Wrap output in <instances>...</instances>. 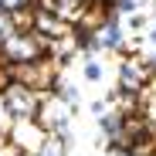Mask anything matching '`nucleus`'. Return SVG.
<instances>
[{
	"instance_id": "1",
	"label": "nucleus",
	"mask_w": 156,
	"mask_h": 156,
	"mask_svg": "<svg viewBox=\"0 0 156 156\" xmlns=\"http://www.w3.org/2000/svg\"><path fill=\"white\" fill-rule=\"evenodd\" d=\"M58 68H61L58 58L41 55V58H31V61H24V65H10V75H14V82L27 85V88H34L41 95V92H55L61 85L58 82Z\"/></svg>"
},
{
	"instance_id": "2",
	"label": "nucleus",
	"mask_w": 156,
	"mask_h": 156,
	"mask_svg": "<svg viewBox=\"0 0 156 156\" xmlns=\"http://www.w3.org/2000/svg\"><path fill=\"white\" fill-rule=\"evenodd\" d=\"M48 55V41L34 31V27H24V31H10L0 44V61L4 65H24L31 58Z\"/></svg>"
},
{
	"instance_id": "3",
	"label": "nucleus",
	"mask_w": 156,
	"mask_h": 156,
	"mask_svg": "<svg viewBox=\"0 0 156 156\" xmlns=\"http://www.w3.org/2000/svg\"><path fill=\"white\" fill-rule=\"evenodd\" d=\"M0 105H4V112L17 122V119H34V112H37V105H41V95L34 92V88H27V85H20V82H10L0 88Z\"/></svg>"
},
{
	"instance_id": "4",
	"label": "nucleus",
	"mask_w": 156,
	"mask_h": 156,
	"mask_svg": "<svg viewBox=\"0 0 156 156\" xmlns=\"http://www.w3.org/2000/svg\"><path fill=\"white\" fill-rule=\"evenodd\" d=\"M34 122L44 129V133H65L68 122H71V102H65V98L41 102L37 112H34Z\"/></svg>"
},
{
	"instance_id": "5",
	"label": "nucleus",
	"mask_w": 156,
	"mask_h": 156,
	"mask_svg": "<svg viewBox=\"0 0 156 156\" xmlns=\"http://www.w3.org/2000/svg\"><path fill=\"white\" fill-rule=\"evenodd\" d=\"M153 75H156V68H153L149 58H126L122 68H119V88L143 92L146 85H153Z\"/></svg>"
},
{
	"instance_id": "6",
	"label": "nucleus",
	"mask_w": 156,
	"mask_h": 156,
	"mask_svg": "<svg viewBox=\"0 0 156 156\" xmlns=\"http://www.w3.org/2000/svg\"><path fill=\"white\" fill-rule=\"evenodd\" d=\"M31 27L44 37V41H51V37H61V34H68L71 31V24L68 20H61L55 10H44V7H34V24Z\"/></svg>"
},
{
	"instance_id": "7",
	"label": "nucleus",
	"mask_w": 156,
	"mask_h": 156,
	"mask_svg": "<svg viewBox=\"0 0 156 156\" xmlns=\"http://www.w3.org/2000/svg\"><path fill=\"white\" fill-rule=\"evenodd\" d=\"M44 136H48V133H44L34 119H17V122H14V133H10V139H14L24 153H34V149L41 146Z\"/></svg>"
},
{
	"instance_id": "8",
	"label": "nucleus",
	"mask_w": 156,
	"mask_h": 156,
	"mask_svg": "<svg viewBox=\"0 0 156 156\" xmlns=\"http://www.w3.org/2000/svg\"><path fill=\"white\" fill-rule=\"evenodd\" d=\"M34 156H65V136L61 133H48L41 139V146L34 149Z\"/></svg>"
},
{
	"instance_id": "9",
	"label": "nucleus",
	"mask_w": 156,
	"mask_h": 156,
	"mask_svg": "<svg viewBox=\"0 0 156 156\" xmlns=\"http://www.w3.org/2000/svg\"><path fill=\"white\" fill-rule=\"evenodd\" d=\"M10 31H17V27H14V20H10V10L0 7V44H4V37H7Z\"/></svg>"
},
{
	"instance_id": "10",
	"label": "nucleus",
	"mask_w": 156,
	"mask_h": 156,
	"mask_svg": "<svg viewBox=\"0 0 156 156\" xmlns=\"http://www.w3.org/2000/svg\"><path fill=\"white\" fill-rule=\"evenodd\" d=\"M85 78H88V82H98V78H102V65L98 61H88L85 65Z\"/></svg>"
},
{
	"instance_id": "11",
	"label": "nucleus",
	"mask_w": 156,
	"mask_h": 156,
	"mask_svg": "<svg viewBox=\"0 0 156 156\" xmlns=\"http://www.w3.org/2000/svg\"><path fill=\"white\" fill-rule=\"evenodd\" d=\"M24 4H34V0H0L4 10H14V7H24Z\"/></svg>"
},
{
	"instance_id": "12",
	"label": "nucleus",
	"mask_w": 156,
	"mask_h": 156,
	"mask_svg": "<svg viewBox=\"0 0 156 156\" xmlns=\"http://www.w3.org/2000/svg\"><path fill=\"white\" fill-rule=\"evenodd\" d=\"M129 27H136V31L146 27V17H139V14H136V17H129Z\"/></svg>"
}]
</instances>
